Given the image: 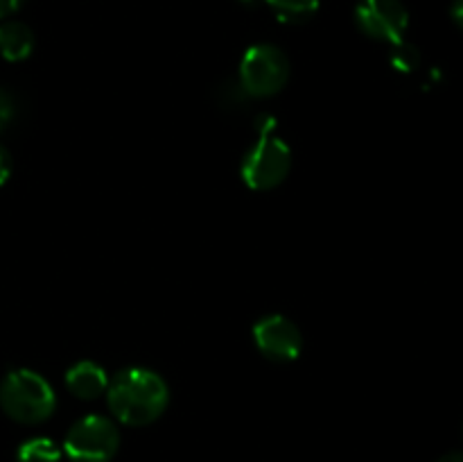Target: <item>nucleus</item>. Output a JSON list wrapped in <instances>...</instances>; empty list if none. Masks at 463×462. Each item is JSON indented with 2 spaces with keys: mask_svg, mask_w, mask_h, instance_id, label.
Segmentation results:
<instances>
[{
  "mask_svg": "<svg viewBox=\"0 0 463 462\" xmlns=\"http://www.w3.org/2000/svg\"><path fill=\"white\" fill-rule=\"evenodd\" d=\"M107 403L120 424L149 426L167 410L170 390L156 371L129 367L109 380Z\"/></svg>",
  "mask_w": 463,
  "mask_h": 462,
  "instance_id": "nucleus-1",
  "label": "nucleus"
},
{
  "mask_svg": "<svg viewBox=\"0 0 463 462\" xmlns=\"http://www.w3.org/2000/svg\"><path fill=\"white\" fill-rule=\"evenodd\" d=\"M118 448H120L118 426L109 417L86 415L71 426L61 451L71 462H111Z\"/></svg>",
  "mask_w": 463,
  "mask_h": 462,
  "instance_id": "nucleus-5",
  "label": "nucleus"
},
{
  "mask_svg": "<svg viewBox=\"0 0 463 462\" xmlns=\"http://www.w3.org/2000/svg\"><path fill=\"white\" fill-rule=\"evenodd\" d=\"M292 168V149L283 139L260 134L251 148L244 152L240 175L251 190H274L285 181Z\"/></svg>",
  "mask_w": 463,
  "mask_h": 462,
  "instance_id": "nucleus-4",
  "label": "nucleus"
},
{
  "mask_svg": "<svg viewBox=\"0 0 463 462\" xmlns=\"http://www.w3.org/2000/svg\"><path fill=\"white\" fill-rule=\"evenodd\" d=\"M265 3L280 23L289 25L310 21L319 9V0H265Z\"/></svg>",
  "mask_w": 463,
  "mask_h": 462,
  "instance_id": "nucleus-10",
  "label": "nucleus"
},
{
  "mask_svg": "<svg viewBox=\"0 0 463 462\" xmlns=\"http://www.w3.org/2000/svg\"><path fill=\"white\" fill-rule=\"evenodd\" d=\"M256 349L271 362H292L303 351V335L298 326L285 315H267L253 326Z\"/></svg>",
  "mask_w": 463,
  "mask_h": 462,
  "instance_id": "nucleus-7",
  "label": "nucleus"
},
{
  "mask_svg": "<svg viewBox=\"0 0 463 462\" xmlns=\"http://www.w3.org/2000/svg\"><path fill=\"white\" fill-rule=\"evenodd\" d=\"M450 14H452V21H455L463 30V0H455V3H452Z\"/></svg>",
  "mask_w": 463,
  "mask_h": 462,
  "instance_id": "nucleus-16",
  "label": "nucleus"
},
{
  "mask_svg": "<svg viewBox=\"0 0 463 462\" xmlns=\"http://www.w3.org/2000/svg\"><path fill=\"white\" fill-rule=\"evenodd\" d=\"M389 62H392V66L396 68V71L411 72L414 68H419L420 53L416 50V45H410V43H405V41H401V43L392 45V54H389Z\"/></svg>",
  "mask_w": 463,
  "mask_h": 462,
  "instance_id": "nucleus-12",
  "label": "nucleus"
},
{
  "mask_svg": "<svg viewBox=\"0 0 463 462\" xmlns=\"http://www.w3.org/2000/svg\"><path fill=\"white\" fill-rule=\"evenodd\" d=\"M25 0H0V18H7L9 14L16 12Z\"/></svg>",
  "mask_w": 463,
  "mask_h": 462,
  "instance_id": "nucleus-15",
  "label": "nucleus"
},
{
  "mask_svg": "<svg viewBox=\"0 0 463 462\" xmlns=\"http://www.w3.org/2000/svg\"><path fill=\"white\" fill-rule=\"evenodd\" d=\"M9 175H12V157H9L7 149L0 145V186L9 179Z\"/></svg>",
  "mask_w": 463,
  "mask_h": 462,
  "instance_id": "nucleus-14",
  "label": "nucleus"
},
{
  "mask_svg": "<svg viewBox=\"0 0 463 462\" xmlns=\"http://www.w3.org/2000/svg\"><path fill=\"white\" fill-rule=\"evenodd\" d=\"M0 408L18 424H43L57 408V397L48 380L32 370H14L0 383Z\"/></svg>",
  "mask_w": 463,
  "mask_h": 462,
  "instance_id": "nucleus-2",
  "label": "nucleus"
},
{
  "mask_svg": "<svg viewBox=\"0 0 463 462\" xmlns=\"http://www.w3.org/2000/svg\"><path fill=\"white\" fill-rule=\"evenodd\" d=\"M66 388L75 394L77 399H98L107 394L109 376L98 362L81 361L75 362L71 370L66 371Z\"/></svg>",
  "mask_w": 463,
  "mask_h": 462,
  "instance_id": "nucleus-8",
  "label": "nucleus"
},
{
  "mask_svg": "<svg viewBox=\"0 0 463 462\" xmlns=\"http://www.w3.org/2000/svg\"><path fill=\"white\" fill-rule=\"evenodd\" d=\"M61 456V447L50 438H32L18 447L16 462H59Z\"/></svg>",
  "mask_w": 463,
  "mask_h": 462,
  "instance_id": "nucleus-11",
  "label": "nucleus"
},
{
  "mask_svg": "<svg viewBox=\"0 0 463 462\" xmlns=\"http://www.w3.org/2000/svg\"><path fill=\"white\" fill-rule=\"evenodd\" d=\"M14 118V100L7 91L0 89V131L7 130V125Z\"/></svg>",
  "mask_w": 463,
  "mask_h": 462,
  "instance_id": "nucleus-13",
  "label": "nucleus"
},
{
  "mask_svg": "<svg viewBox=\"0 0 463 462\" xmlns=\"http://www.w3.org/2000/svg\"><path fill=\"white\" fill-rule=\"evenodd\" d=\"M289 62L280 48L271 43L251 45L242 54L238 71L240 89L247 98H271L288 84Z\"/></svg>",
  "mask_w": 463,
  "mask_h": 462,
  "instance_id": "nucleus-3",
  "label": "nucleus"
},
{
  "mask_svg": "<svg viewBox=\"0 0 463 462\" xmlns=\"http://www.w3.org/2000/svg\"><path fill=\"white\" fill-rule=\"evenodd\" d=\"M34 50V34L25 23H0V57L7 62H23Z\"/></svg>",
  "mask_w": 463,
  "mask_h": 462,
  "instance_id": "nucleus-9",
  "label": "nucleus"
},
{
  "mask_svg": "<svg viewBox=\"0 0 463 462\" xmlns=\"http://www.w3.org/2000/svg\"><path fill=\"white\" fill-rule=\"evenodd\" d=\"M437 462H463V453L461 451H452V453H446V456L439 457Z\"/></svg>",
  "mask_w": 463,
  "mask_h": 462,
  "instance_id": "nucleus-17",
  "label": "nucleus"
},
{
  "mask_svg": "<svg viewBox=\"0 0 463 462\" xmlns=\"http://www.w3.org/2000/svg\"><path fill=\"white\" fill-rule=\"evenodd\" d=\"M355 23L371 39L396 45L405 41L410 14L401 0H360L355 7Z\"/></svg>",
  "mask_w": 463,
  "mask_h": 462,
  "instance_id": "nucleus-6",
  "label": "nucleus"
}]
</instances>
